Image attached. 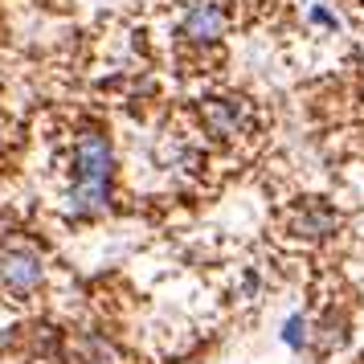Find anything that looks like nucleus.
I'll return each mask as SVG.
<instances>
[{
	"label": "nucleus",
	"mask_w": 364,
	"mask_h": 364,
	"mask_svg": "<svg viewBox=\"0 0 364 364\" xmlns=\"http://www.w3.org/2000/svg\"><path fill=\"white\" fill-rule=\"evenodd\" d=\"M115 144L102 132H86L70 151V184H66V213L70 217H102L115 200Z\"/></svg>",
	"instance_id": "f257e3e1"
},
{
	"label": "nucleus",
	"mask_w": 364,
	"mask_h": 364,
	"mask_svg": "<svg viewBox=\"0 0 364 364\" xmlns=\"http://www.w3.org/2000/svg\"><path fill=\"white\" fill-rule=\"evenodd\" d=\"M197 115H200L205 135H209L213 144H233V139H242V135L250 132V123H254L250 102L237 99V95H213V99H205Z\"/></svg>",
	"instance_id": "f03ea898"
},
{
	"label": "nucleus",
	"mask_w": 364,
	"mask_h": 364,
	"mask_svg": "<svg viewBox=\"0 0 364 364\" xmlns=\"http://www.w3.org/2000/svg\"><path fill=\"white\" fill-rule=\"evenodd\" d=\"M46 287V262L33 246H0V291L29 299Z\"/></svg>",
	"instance_id": "7ed1b4c3"
},
{
	"label": "nucleus",
	"mask_w": 364,
	"mask_h": 364,
	"mask_svg": "<svg viewBox=\"0 0 364 364\" xmlns=\"http://www.w3.org/2000/svg\"><path fill=\"white\" fill-rule=\"evenodd\" d=\"M340 225H344L340 209L323 197H303L287 213V230L295 233L299 242H328L331 233H340Z\"/></svg>",
	"instance_id": "20e7f679"
},
{
	"label": "nucleus",
	"mask_w": 364,
	"mask_h": 364,
	"mask_svg": "<svg viewBox=\"0 0 364 364\" xmlns=\"http://www.w3.org/2000/svg\"><path fill=\"white\" fill-rule=\"evenodd\" d=\"M176 33H181V41H188V46H217L221 37L230 33V13H225L221 0H197V4L184 9Z\"/></svg>",
	"instance_id": "39448f33"
},
{
	"label": "nucleus",
	"mask_w": 364,
	"mask_h": 364,
	"mask_svg": "<svg viewBox=\"0 0 364 364\" xmlns=\"http://www.w3.org/2000/svg\"><path fill=\"white\" fill-rule=\"evenodd\" d=\"M70 364H123V352L102 331H78L70 340Z\"/></svg>",
	"instance_id": "423d86ee"
},
{
	"label": "nucleus",
	"mask_w": 364,
	"mask_h": 364,
	"mask_svg": "<svg viewBox=\"0 0 364 364\" xmlns=\"http://www.w3.org/2000/svg\"><path fill=\"white\" fill-rule=\"evenodd\" d=\"M282 344L291 348V352H307V348H311V319L303 311L287 315V323H282Z\"/></svg>",
	"instance_id": "0eeeda50"
},
{
	"label": "nucleus",
	"mask_w": 364,
	"mask_h": 364,
	"mask_svg": "<svg viewBox=\"0 0 364 364\" xmlns=\"http://www.w3.org/2000/svg\"><path fill=\"white\" fill-rule=\"evenodd\" d=\"M307 21H311L315 29H323V33H336V29H340V17L331 13L328 4H311V9H307Z\"/></svg>",
	"instance_id": "6e6552de"
},
{
	"label": "nucleus",
	"mask_w": 364,
	"mask_h": 364,
	"mask_svg": "<svg viewBox=\"0 0 364 364\" xmlns=\"http://www.w3.org/2000/svg\"><path fill=\"white\" fill-rule=\"evenodd\" d=\"M0 148H4V123H0Z\"/></svg>",
	"instance_id": "1a4fd4ad"
}]
</instances>
